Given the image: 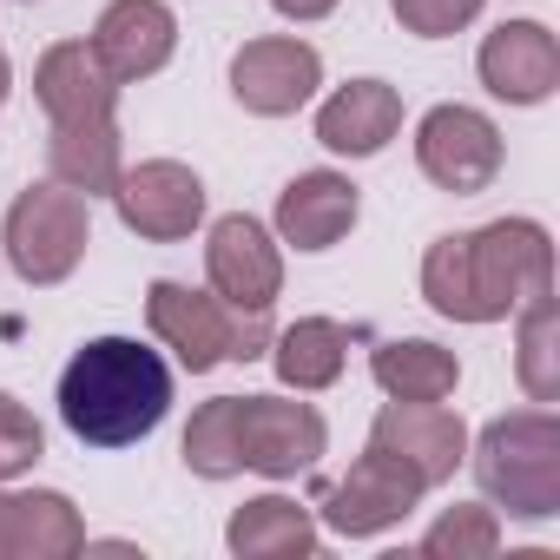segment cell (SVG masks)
<instances>
[{
  "label": "cell",
  "instance_id": "6da1fadb",
  "mask_svg": "<svg viewBox=\"0 0 560 560\" xmlns=\"http://www.w3.org/2000/svg\"><path fill=\"white\" fill-rule=\"evenodd\" d=\"M534 298H553V231L540 218L442 231L422 250V304L448 324H508Z\"/></svg>",
  "mask_w": 560,
  "mask_h": 560
},
{
  "label": "cell",
  "instance_id": "7a4b0ae2",
  "mask_svg": "<svg viewBox=\"0 0 560 560\" xmlns=\"http://www.w3.org/2000/svg\"><path fill=\"white\" fill-rule=\"evenodd\" d=\"M172 416V363L139 337H86L60 370V422L86 448H132Z\"/></svg>",
  "mask_w": 560,
  "mask_h": 560
},
{
  "label": "cell",
  "instance_id": "3957f363",
  "mask_svg": "<svg viewBox=\"0 0 560 560\" xmlns=\"http://www.w3.org/2000/svg\"><path fill=\"white\" fill-rule=\"evenodd\" d=\"M475 481L494 514L508 521H553L560 514V416L547 402L494 416L481 435H468Z\"/></svg>",
  "mask_w": 560,
  "mask_h": 560
},
{
  "label": "cell",
  "instance_id": "277c9868",
  "mask_svg": "<svg viewBox=\"0 0 560 560\" xmlns=\"http://www.w3.org/2000/svg\"><path fill=\"white\" fill-rule=\"evenodd\" d=\"M145 330L191 376H205L218 363H257L270 350V317H244L224 298L178 284V277H152L145 284Z\"/></svg>",
  "mask_w": 560,
  "mask_h": 560
},
{
  "label": "cell",
  "instance_id": "5b68a950",
  "mask_svg": "<svg viewBox=\"0 0 560 560\" xmlns=\"http://www.w3.org/2000/svg\"><path fill=\"white\" fill-rule=\"evenodd\" d=\"M86 244H93V205L54 178L40 185H21L14 205H8V224H0V250H8L14 277L34 291H54L86 264Z\"/></svg>",
  "mask_w": 560,
  "mask_h": 560
},
{
  "label": "cell",
  "instance_id": "8992f818",
  "mask_svg": "<svg viewBox=\"0 0 560 560\" xmlns=\"http://www.w3.org/2000/svg\"><path fill=\"white\" fill-rule=\"evenodd\" d=\"M508 165V139L481 106L442 100L416 119V172L448 198H481Z\"/></svg>",
  "mask_w": 560,
  "mask_h": 560
},
{
  "label": "cell",
  "instance_id": "52a82bcc",
  "mask_svg": "<svg viewBox=\"0 0 560 560\" xmlns=\"http://www.w3.org/2000/svg\"><path fill=\"white\" fill-rule=\"evenodd\" d=\"M205 291L244 317H270L284 298V244L250 211H224L205 231Z\"/></svg>",
  "mask_w": 560,
  "mask_h": 560
},
{
  "label": "cell",
  "instance_id": "ba28073f",
  "mask_svg": "<svg viewBox=\"0 0 560 560\" xmlns=\"http://www.w3.org/2000/svg\"><path fill=\"white\" fill-rule=\"evenodd\" d=\"M237 455L264 481H298L330 455V422L317 402L291 396H237Z\"/></svg>",
  "mask_w": 560,
  "mask_h": 560
},
{
  "label": "cell",
  "instance_id": "9c48e42d",
  "mask_svg": "<svg viewBox=\"0 0 560 560\" xmlns=\"http://www.w3.org/2000/svg\"><path fill=\"white\" fill-rule=\"evenodd\" d=\"M422 481L402 468V462H389L383 448H363L324 494H317V527H330V534H343V540H376V534H389V527H402L416 508H422Z\"/></svg>",
  "mask_w": 560,
  "mask_h": 560
},
{
  "label": "cell",
  "instance_id": "30bf717a",
  "mask_svg": "<svg viewBox=\"0 0 560 560\" xmlns=\"http://www.w3.org/2000/svg\"><path fill=\"white\" fill-rule=\"evenodd\" d=\"M324 93V54L298 34H257L231 54V100L250 119H291Z\"/></svg>",
  "mask_w": 560,
  "mask_h": 560
},
{
  "label": "cell",
  "instance_id": "8fae6325",
  "mask_svg": "<svg viewBox=\"0 0 560 560\" xmlns=\"http://www.w3.org/2000/svg\"><path fill=\"white\" fill-rule=\"evenodd\" d=\"M113 211L145 244H185L205 224V178L185 159H139L119 172Z\"/></svg>",
  "mask_w": 560,
  "mask_h": 560
},
{
  "label": "cell",
  "instance_id": "7c38bea8",
  "mask_svg": "<svg viewBox=\"0 0 560 560\" xmlns=\"http://www.w3.org/2000/svg\"><path fill=\"white\" fill-rule=\"evenodd\" d=\"M370 448L402 462L422 488H442L468 462V422L448 402H383L370 422Z\"/></svg>",
  "mask_w": 560,
  "mask_h": 560
},
{
  "label": "cell",
  "instance_id": "4fadbf2b",
  "mask_svg": "<svg viewBox=\"0 0 560 560\" xmlns=\"http://www.w3.org/2000/svg\"><path fill=\"white\" fill-rule=\"evenodd\" d=\"M475 73L501 106H547L560 93V40L540 21H501L481 34Z\"/></svg>",
  "mask_w": 560,
  "mask_h": 560
},
{
  "label": "cell",
  "instance_id": "5bb4252c",
  "mask_svg": "<svg viewBox=\"0 0 560 560\" xmlns=\"http://www.w3.org/2000/svg\"><path fill=\"white\" fill-rule=\"evenodd\" d=\"M357 218H363V185L350 172L317 165V172H298L284 191H277L270 231H277V244L317 257V250H337L357 231Z\"/></svg>",
  "mask_w": 560,
  "mask_h": 560
},
{
  "label": "cell",
  "instance_id": "9a60e30c",
  "mask_svg": "<svg viewBox=\"0 0 560 560\" xmlns=\"http://www.w3.org/2000/svg\"><path fill=\"white\" fill-rule=\"evenodd\" d=\"M86 47L100 54V67L119 86H139V80H152V73L172 67V54H178V14L165 8V0H106Z\"/></svg>",
  "mask_w": 560,
  "mask_h": 560
},
{
  "label": "cell",
  "instance_id": "2e32d148",
  "mask_svg": "<svg viewBox=\"0 0 560 560\" xmlns=\"http://www.w3.org/2000/svg\"><path fill=\"white\" fill-rule=\"evenodd\" d=\"M34 100H40L47 126H67V119H119V80L100 67V54L86 40H54L34 60Z\"/></svg>",
  "mask_w": 560,
  "mask_h": 560
},
{
  "label": "cell",
  "instance_id": "e0dca14e",
  "mask_svg": "<svg viewBox=\"0 0 560 560\" xmlns=\"http://www.w3.org/2000/svg\"><path fill=\"white\" fill-rule=\"evenodd\" d=\"M402 132V93L389 80H350L317 106V145L330 159H376Z\"/></svg>",
  "mask_w": 560,
  "mask_h": 560
},
{
  "label": "cell",
  "instance_id": "ac0fdd59",
  "mask_svg": "<svg viewBox=\"0 0 560 560\" xmlns=\"http://www.w3.org/2000/svg\"><path fill=\"white\" fill-rule=\"evenodd\" d=\"M224 547L231 560H311L324 547V527L291 494H257L224 521Z\"/></svg>",
  "mask_w": 560,
  "mask_h": 560
},
{
  "label": "cell",
  "instance_id": "d6986e66",
  "mask_svg": "<svg viewBox=\"0 0 560 560\" xmlns=\"http://www.w3.org/2000/svg\"><path fill=\"white\" fill-rule=\"evenodd\" d=\"M126 172V145H119V119H67V126H47V178L80 191L86 205L93 198H113Z\"/></svg>",
  "mask_w": 560,
  "mask_h": 560
},
{
  "label": "cell",
  "instance_id": "ffe728a7",
  "mask_svg": "<svg viewBox=\"0 0 560 560\" xmlns=\"http://www.w3.org/2000/svg\"><path fill=\"white\" fill-rule=\"evenodd\" d=\"M350 343H357L350 324H337V317H298V324H284V330L270 337L264 357H270V370H277V383H284V389L317 396V389H337L343 383Z\"/></svg>",
  "mask_w": 560,
  "mask_h": 560
},
{
  "label": "cell",
  "instance_id": "44dd1931",
  "mask_svg": "<svg viewBox=\"0 0 560 560\" xmlns=\"http://www.w3.org/2000/svg\"><path fill=\"white\" fill-rule=\"evenodd\" d=\"M86 553V521L60 488H8V560H73Z\"/></svg>",
  "mask_w": 560,
  "mask_h": 560
},
{
  "label": "cell",
  "instance_id": "7402d4cb",
  "mask_svg": "<svg viewBox=\"0 0 560 560\" xmlns=\"http://www.w3.org/2000/svg\"><path fill=\"white\" fill-rule=\"evenodd\" d=\"M370 376L389 402H448L462 389V357L435 337H383L370 350Z\"/></svg>",
  "mask_w": 560,
  "mask_h": 560
},
{
  "label": "cell",
  "instance_id": "603a6c76",
  "mask_svg": "<svg viewBox=\"0 0 560 560\" xmlns=\"http://www.w3.org/2000/svg\"><path fill=\"white\" fill-rule=\"evenodd\" d=\"M514 376L527 389V402H560V304L534 298L514 311Z\"/></svg>",
  "mask_w": 560,
  "mask_h": 560
},
{
  "label": "cell",
  "instance_id": "cb8c5ba5",
  "mask_svg": "<svg viewBox=\"0 0 560 560\" xmlns=\"http://www.w3.org/2000/svg\"><path fill=\"white\" fill-rule=\"evenodd\" d=\"M185 468L198 481L244 475V455H237V396H211V402L191 409V422H185Z\"/></svg>",
  "mask_w": 560,
  "mask_h": 560
},
{
  "label": "cell",
  "instance_id": "d4e9b609",
  "mask_svg": "<svg viewBox=\"0 0 560 560\" xmlns=\"http://www.w3.org/2000/svg\"><path fill=\"white\" fill-rule=\"evenodd\" d=\"M416 547L429 560H488V553H501V514L488 501H455L422 527Z\"/></svg>",
  "mask_w": 560,
  "mask_h": 560
},
{
  "label": "cell",
  "instance_id": "484cf974",
  "mask_svg": "<svg viewBox=\"0 0 560 560\" xmlns=\"http://www.w3.org/2000/svg\"><path fill=\"white\" fill-rule=\"evenodd\" d=\"M40 455H47V429H40V416H34L21 396L0 389V481L34 475Z\"/></svg>",
  "mask_w": 560,
  "mask_h": 560
},
{
  "label": "cell",
  "instance_id": "4316f807",
  "mask_svg": "<svg viewBox=\"0 0 560 560\" xmlns=\"http://www.w3.org/2000/svg\"><path fill=\"white\" fill-rule=\"evenodd\" d=\"M488 0H389V14L402 21V34L416 40H455L481 21Z\"/></svg>",
  "mask_w": 560,
  "mask_h": 560
},
{
  "label": "cell",
  "instance_id": "83f0119b",
  "mask_svg": "<svg viewBox=\"0 0 560 560\" xmlns=\"http://www.w3.org/2000/svg\"><path fill=\"white\" fill-rule=\"evenodd\" d=\"M343 0H270V14H284L291 27H311V21H330Z\"/></svg>",
  "mask_w": 560,
  "mask_h": 560
},
{
  "label": "cell",
  "instance_id": "f1b7e54d",
  "mask_svg": "<svg viewBox=\"0 0 560 560\" xmlns=\"http://www.w3.org/2000/svg\"><path fill=\"white\" fill-rule=\"evenodd\" d=\"M8 100H14V60L0 54V106H8Z\"/></svg>",
  "mask_w": 560,
  "mask_h": 560
},
{
  "label": "cell",
  "instance_id": "f546056e",
  "mask_svg": "<svg viewBox=\"0 0 560 560\" xmlns=\"http://www.w3.org/2000/svg\"><path fill=\"white\" fill-rule=\"evenodd\" d=\"M0 560H8V481H0Z\"/></svg>",
  "mask_w": 560,
  "mask_h": 560
},
{
  "label": "cell",
  "instance_id": "4dcf8cb0",
  "mask_svg": "<svg viewBox=\"0 0 560 560\" xmlns=\"http://www.w3.org/2000/svg\"><path fill=\"white\" fill-rule=\"evenodd\" d=\"M21 8H34V0H21Z\"/></svg>",
  "mask_w": 560,
  "mask_h": 560
}]
</instances>
